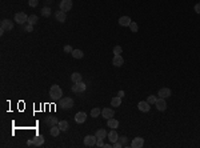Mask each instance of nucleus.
I'll list each match as a JSON object with an SVG mask.
<instances>
[{"instance_id": "1", "label": "nucleus", "mask_w": 200, "mask_h": 148, "mask_svg": "<svg viewBox=\"0 0 200 148\" xmlns=\"http://www.w3.org/2000/svg\"><path fill=\"white\" fill-rule=\"evenodd\" d=\"M50 96H51V99H52V100H60V99H62V96H63L62 88H60L59 85L53 84L52 87H51V89H50Z\"/></svg>"}, {"instance_id": "2", "label": "nucleus", "mask_w": 200, "mask_h": 148, "mask_svg": "<svg viewBox=\"0 0 200 148\" xmlns=\"http://www.w3.org/2000/svg\"><path fill=\"white\" fill-rule=\"evenodd\" d=\"M12 28H13V22H11V20H8V19L1 20V25H0V32H1V34H4V32H7V31H11Z\"/></svg>"}, {"instance_id": "3", "label": "nucleus", "mask_w": 200, "mask_h": 148, "mask_svg": "<svg viewBox=\"0 0 200 148\" xmlns=\"http://www.w3.org/2000/svg\"><path fill=\"white\" fill-rule=\"evenodd\" d=\"M43 143H44L43 135H38L35 139L28 140V142H27V144H28L29 147H40V145H43Z\"/></svg>"}, {"instance_id": "4", "label": "nucleus", "mask_w": 200, "mask_h": 148, "mask_svg": "<svg viewBox=\"0 0 200 148\" xmlns=\"http://www.w3.org/2000/svg\"><path fill=\"white\" fill-rule=\"evenodd\" d=\"M15 22L17 24H25V23H28V16L24 12H17L15 15Z\"/></svg>"}, {"instance_id": "5", "label": "nucleus", "mask_w": 200, "mask_h": 148, "mask_svg": "<svg viewBox=\"0 0 200 148\" xmlns=\"http://www.w3.org/2000/svg\"><path fill=\"white\" fill-rule=\"evenodd\" d=\"M96 142H97L96 136L88 135V136H85L84 138V145L85 147H96Z\"/></svg>"}, {"instance_id": "6", "label": "nucleus", "mask_w": 200, "mask_h": 148, "mask_svg": "<svg viewBox=\"0 0 200 148\" xmlns=\"http://www.w3.org/2000/svg\"><path fill=\"white\" fill-rule=\"evenodd\" d=\"M85 91V84L83 82H79V83H73L72 85V92L75 94H81V92Z\"/></svg>"}, {"instance_id": "7", "label": "nucleus", "mask_w": 200, "mask_h": 148, "mask_svg": "<svg viewBox=\"0 0 200 148\" xmlns=\"http://www.w3.org/2000/svg\"><path fill=\"white\" fill-rule=\"evenodd\" d=\"M62 108L63 110H69V108H72L73 107V100H72V98H63L62 99Z\"/></svg>"}, {"instance_id": "8", "label": "nucleus", "mask_w": 200, "mask_h": 148, "mask_svg": "<svg viewBox=\"0 0 200 148\" xmlns=\"http://www.w3.org/2000/svg\"><path fill=\"white\" fill-rule=\"evenodd\" d=\"M72 8V0H62V3H60V10L67 12Z\"/></svg>"}, {"instance_id": "9", "label": "nucleus", "mask_w": 200, "mask_h": 148, "mask_svg": "<svg viewBox=\"0 0 200 148\" xmlns=\"http://www.w3.org/2000/svg\"><path fill=\"white\" fill-rule=\"evenodd\" d=\"M155 105H156L157 111H166V108H167L166 99H163V98L157 99V100H156V103H155Z\"/></svg>"}, {"instance_id": "10", "label": "nucleus", "mask_w": 200, "mask_h": 148, "mask_svg": "<svg viewBox=\"0 0 200 148\" xmlns=\"http://www.w3.org/2000/svg\"><path fill=\"white\" fill-rule=\"evenodd\" d=\"M112 64L115 67H122L124 64V59H123L122 55H115L112 59Z\"/></svg>"}, {"instance_id": "11", "label": "nucleus", "mask_w": 200, "mask_h": 148, "mask_svg": "<svg viewBox=\"0 0 200 148\" xmlns=\"http://www.w3.org/2000/svg\"><path fill=\"white\" fill-rule=\"evenodd\" d=\"M101 115H103L104 119H111V117H113V115H115V112H113L112 108H104V110H101Z\"/></svg>"}, {"instance_id": "12", "label": "nucleus", "mask_w": 200, "mask_h": 148, "mask_svg": "<svg viewBox=\"0 0 200 148\" xmlns=\"http://www.w3.org/2000/svg\"><path fill=\"white\" fill-rule=\"evenodd\" d=\"M144 145V139L143 138H135L131 143V147L134 148H141Z\"/></svg>"}, {"instance_id": "13", "label": "nucleus", "mask_w": 200, "mask_h": 148, "mask_svg": "<svg viewBox=\"0 0 200 148\" xmlns=\"http://www.w3.org/2000/svg\"><path fill=\"white\" fill-rule=\"evenodd\" d=\"M131 23H132V20H131L129 16H122L119 19V24L122 25V27H129Z\"/></svg>"}, {"instance_id": "14", "label": "nucleus", "mask_w": 200, "mask_h": 148, "mask_svg": "<svg viewBox=\"0 0 200 148\" xmlns=\"http://www.w3.org/2000/svg\"><path fill=\"white\" fill-rule=\"evenodd\" d=\"M55 17H56V20L57 22H60V23H64L67 20V15H66V12L64 11H57L56 13H55Z\"/></svg>"}, {"instance_id": "15", "label": "nucleus", "mask_w": 200, "mask_h": 148, "mask_svg": "<svg viewBox=\"0 0 200 148\" xmlns=\"http://www.w3.org/2000/svg\"><path fill=\"white\" fill-rule=\"evenodd\" d=\"M85 119H87V115H85V112H78V114L75 115V121L79 124L84 123Z\"/></svg>"}, {"instance_id": "16", "label": "nucleus", "mask_w": 200, "mask_h": 148, "mask_svg": "<svg viewBox=\"0 0 200 148\" xmlns=\"http://www.w3.org/2000/svg\"><path fill=\"white\" fill-rule=\"evenodd\" d=\"M150 105H151V104L148 103V101H140V103L138 104V108L141 111V112H148V111H150V108H151Z\"/></svg>"}, {"instance_id": "17", "label": "nucleus", "mask_w": 200, "mask_h": 148, "mask_svg": "<svg viewBox=\"0 0 200 148\" xmlns=\"http://www.w3.org/2000/svg\"><path fill=\"white\" fill-rule=\"evenodd\" d=\"M57 123H59V120H57V117L55 116H47L45 117V124L47 126H57Z\"/></svg>"}, {"instance_id": "18", "label": "nucleus", "mask_w": 200, "mask_h": 148, "mask_svg": "<svg viewBox=\"0 0 200 148\" xmlns=\"http://www.w3.org/2000/svg\"><path fill=\"white\" fill-rule=\"evenodd\" d=\"M159 96L163 99H167L171 96V89L169 88H160L159 89Z\"/></svg>"}, {"instance_id": "19", "label": "nucleus", "mask_w": 200, "mask_h": 148, "mask_svg": "<svg viewBox=\"0 0 200 148\" xmlns=\"http://www.w3.org/2000/svg\"><path fill=\"white\" fill-rule=\"evenodd\" d=\"M108 139L111 140V143H115L119 140V135H117V132H116L115 129H111L110 132H108Z\"/></svg>"}, {"instance_id": "20", "label": "nucleus", "mask_w": 200, "mask_h": 148, "mask_svg": "<svg viewBox=\"0 0 200 148\" xmlns=\"http://www.w3.org/2000/svg\"><path fill=\"white\" fill-rule=\"evenodd\" d=\"M107 126L110 127L111 129H115L119 127V121L116 119H113V117H111V119H108V121H107Z\"/></svg>"}, {"instance_id": "21", "label": "nucleus", "mask_w": 200, "mask_h": 148, "mask_svg": "<svg viewBox=\"0 0 200 148\" xmlns=\"http://www.w3.org/2000/svg\"><path fill=\"white\" fill-rule=\"evenodd\" d=\"M71 80H72V83L83 82V76H81L79 72H73V73L71 75Z\"/></svg>"}, {"instance_id": "22", "label": "nucleus", "mask_w": 200, "mask_h": 148, "mask_svg": "<svg viewBox=\"0 0 200 148\" xmlns=\"http://www.w3.org/2000/svg\"><path fill=\"white\" fill-rule=\"evenodd\" d=\"M60 131H62V129L59 128V126H52L51 127V129H50V133H51V136L56 138V136H59Z\"/></svg>"}, {"instance_id": "23", "label": "nucleus", "mask_w": 200, "mask_h": 148, "mask_svg": "<svg viewBox=\"0 0 200 148\" xmlns=\"http://www.w3.org/2000/svg\"><path fill=\"white\" fill-rule=\"evenodd\" d=\"M95 136H96L97 139H103V140H104V139L108 136V133H107L106 129H97L96 133H95Z\"/></svg>"}, {"instance_id": "24", "label": "nucleus", "mask_w": 200, "mask_h": 148, "mask_svg": "<svg viewBox=\"0 0 200 148\" xmlns=\"http://www.w3.org/2000/svg\"><path fill=\"white\" fill-rule=\"evenodd\" d=\"M57 126H59V128L62 129L63 132H66V131H68V128H69L68 121H66V120H62V121H59V123H57Z\"/></svg>"}, {"instance_id": "25", "label": "nucleus", "mask_w": 200, "mask_h": 148, "mask_svg": "<svg viewBox=\"0 0 200 148\" xmlns=\"http://www.w3.org/2000/svg\"><path fill=\"white\" fill-rule=\"evenodd\" d=\"M84 54H83V51L80 50H73L72 51V57H75V59H83Z\"/></svg>"}, {"instance_id": "26", "label": "nucleus", "mask_w": 200, "mask_h": 148, "mask_svg": "<svg viewBox=\"0 0 200 148\" xmlns=\"http://www.w3.org/2000/svg\"><path fill=\"white\" fill-rule=\"evenodd\" d=\"M120 104H122V98H119V96H115V98L111 100V105H112V107H119Z\"/></svg>"}, {"instance_id": "27", "label": "nucleus", "mask_w": 200, "mask_h": 148, "mask_svg": "<svg viewBox=\"0 0 200 148\" xmlns=\"http://www.w3.org/2000/svg\"><path fill=\"white\" fill-rule=\"evenodd\" d=\"M40 13H41V16H44V17H48V16H51V8L50 7H44V8H41Z\"/></svg>"}, {"instance_id": "28", "label": "nucleus", "mask_w": 200, "mask_h": 148, "mask_svg": "<svg viewBox=\"0 0 200 148\" xmlns=\"http://www.w3.org/2000/svg\"><path fill=\"white\" fill-rule=\"evenodd\" d=\"M38 20H39V17L36 15H31L28 17V24H31V25H35L36 23H38Z\"/></svg>"}, {"instance_id": "29", "label": "nucleus", "mask_w": 200, "mask_h": 148, "mask_svg": "<svg viewBox=\"0 0 200 148\" xmlns=\"http://www.w3.org/2000/svg\"><path fill=\"white\" fill-rule=\"evenodd\" d=\"M100 114H101V110H100V108H94V110L91 111V116L92 117H97Z\"/></svg>"}, {"instance_id": "30", "label": "nucleus", "mask_w": 200, "mask_h": 148, "mask_svg": "<svg viewBox=\"0 0 200 148\" xmlns=\"http://www.w3.org/2000/svg\"><path fill=\"white\" fill-rule=\"evenodd\" d=\"M129 29H131V32H138V29H139L138 24H136L135 22H132L131 24H129Z\"/></svg>"}, {"instance_id": "31", "label": "nucleus", "mask_w": 200, "mask_h": 148, "mask_svg": "<svg viewBox=\"0 0 200 148\" xmlns=\"http://www.w3.org/2000/svg\"><path fill=\"white\" fill-rule=\"evenodd\" d=\"M123 52V48L120 47V45H115V47H113V54L115 55H120Z\"/></svg>"}, {"instance_id": "32", "label": "nucleus", "mask_w": 200, "mask_h": 148, "mask_svg": "<svg viewBox=\"0 0 200 148\" xmlns=\"http://www.w3.org/2000/svg\"><path fill=\"white\" fill-rule=\"evenodd\" d=\"M156 100H157V98H156V96H153V95L148 96V99H147V101L150 104H155V103H156Z\"/></svg>"}, {"instance_id": "33", "label": "nucleus", "mask_w": 200, "mask_h": 148, "mask_svg": "<svg viewBox=\"0 0 200 148\" xmlns=\"http://www.w3.org/2000/svg\"><path fill=\"white\" fill-rule=\"evenodd\" d=\"M28 4H29V7H32V8H35V7H38V4H39V0H28Z\"/></svg>"}, {"instance_id": "34", "label": "nucleus", "mask_w": 200, "mask_h": 148, "mask_svg": "<svg viewBox=\"0 0 200 148\" xmlns=\"http://www.w3.org/2000/svg\"><path fill=\"white\" fill-rule=\"evenodd\" d=\"M119 142L122 143L123 147H127V138H125V136H122V138H119Z\"/></svg>"}, {"instance_id": "35", "label": "nucleus", "mask_w": 200, "mask_h": 148, "mask_svg": "<svg viewBox=\"0 0 200 148\" xmlns=\"http://www.w3.org/2000/svg\"><path fill=\"white\" fill-rule=\"evenodd\" d=\"M96 147H106V144H104V142H103V139H97Z\"/></svg>"}, {"instance_id": "36", "label": "nucleus", "mask_w": 200, "mask_h": 148, "mask_svg": "<svg viewBox=\"0 0 200 148\" xmlns=\"http://www.w3.org/2000/svg\"><path fill=\"white\" fill-rule=\"evenodd\" d=\"M72 47L71 45H66V47H64V52H66V54H72Z\"/></svg>"}, {"instance_id": "37", "label": "nucleus", "mask_w": 200, "mask_h": 148, "mask_svg": "<svg viewBox=\"0 0 200 148\" xmlns=\"http://www.w3.org/2000/svg\"><path fill=\"white\" fill-rule=\"evenodd\" d=\"M32 29H34V25H31V24H28V25H25L24 27L25 32H32Z\"/></svg>"}, {"instance_id": "38", "label": "nucleus", "mask_w": 200, "mask_h": 148, "mask_svg": "<svg viewBox=\"0 0 200 148\" xmlns=\"http://www.w3.org/2000/svg\"><path fill=\"white\" fill-rule=\"evenodd\" d=\"M195 12L199 13V15H200V3H197L196 6H195Z\"/></svg>"}, {"instance_id": "39", "label": "nucleus", "mask_w": 200, "mask_h": 148, "mask_svg": "<svg viewBox=\"0 0 200 148\" xmlns=\"http://www.w3.org/2000/svg\"><path fill=\"white\" fill-rule=\"evenodd\" d=\"M117 96H119V98H123V96H124V91H119L117 92Z\"/></svg>"}]
</instances>
